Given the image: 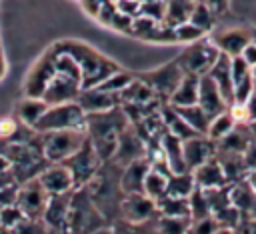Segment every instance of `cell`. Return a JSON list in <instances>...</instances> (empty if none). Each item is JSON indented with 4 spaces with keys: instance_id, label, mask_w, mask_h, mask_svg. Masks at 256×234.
<instances>
[{
    "instance_id": "6da1fadb",
    "label": "cell",
    "mask_w": 256,
    "mask_h": 234,
    "mask_svg": "<svg viewBox=\"0 0 256 234\" xmlns=\"http://www.w3.org/2000/svg\"><path fill=\"white\" fill-rule=\"evenodd\" d=\"M120 174H122V166H118L112 160H106L102 162L96 176L86 184L92 202L108 220V224L120 220V204L124 198V190L120 186Z\"/></svg>"
},
{
    "instance_id": "7a4b0ae2",
    "label": "cell",
    "mask_w": 256,
    "mask_h": 234,
    "mask_svg": "<svg viewBox=\"0 0 256 234\" xmlns=\"http://www.w3.org/2000/svg\"><path fill=\"white\" fill-rule=\"evenodd\" d=\"M58 52L70 54L76 64L80 66L82 72V88H92L102 84L110 74H114L116 70H120V66L110 60L108 56L96 52L92 46L84 44V42H76V40H62L58 44L52 46Z\"/></svg>"
},
{
    "instance_id": "3957f363",
    "label": "cell",
    "mask_w": 256,
    "mask_h": 234,
    "mask_svg": "<svg viewBox=\"0 0 256 234\" xmlns=\"http://www.w3.org/2000/svg\"><path fill=\"white\" fill-rule=\"evenodd\" d=\"M126 124H128V116L124 114L122 106H116L106 112L86 114V124H84L86 136L104 162L112 158L118 136Z\"/></svg>"
},
{
    "instance_id": "277c9868",
    "label": "cell",
    "mask_w": 256,
    "mask_h": 234,
    "mask_svg": "<svg viewBox=\"0 0 256 234\" xmlns=\"http://www.w3.org/2000/svg\"><path fill=\"white\" fill-rule=\"evenodd\" d=\"M108 220L92 202L86 186L74 188L70 200V214H68V228L66 234H96L98 230L106 228Z\"/></svg>"
},
{
    "instance_id": "5b68a950",
    "label": "cell",
    "mask_w": 256,
    "mask_h": 234,
    "mask_svg": "<svg viewBox=\"0 0 256 234\" xmlns=\"http://www.w3.org/2000/svg\"><path fill=\"white\" fill-rule=\"evenodd\" d=\"M86 130L84 128H68V130H52L40 134V146L42 154L50 164H60L66 158H70L84 142H86Z\"/></svg>"
},
{
    "instance_id": "8992f818",
    "label": "cell",
    "mask_w": 256,
    "mask_h": 234,
    "mask_svg": "<svg viewBox=\"0 0 256 234\" xmlns=\"http://www.w3.org/2000/svg\"><path fill=\"white\" fill-rule=\"evenodd\" d=\"M218 56H220V50L212 44V40L208 36H204V38H200L192 44H186L184 50L174 60L178 62V66L182 68L184 74L204 76L214 66Z\"/></svg>"
},
{
    "instance_id": "52a82bcc",
    "label": "cell",
    "mask_w": 256,
    "mask_h": 234,
    "mask_svg": "<svg viewBox=\"0 0 256 234\" xmlns=\"http://www.w3.org/2000/svg\"><path fill=\"white\" fill-rule=\"evenodd\" d=\"M84 124H86V112L74 100V102H62V104L48 106V110L36 122L34 130L44 134V132H52V130L84 128Z\"/></svg>"
},
{
    "instance_id": "ba28073f",
    "label": "cell",
    "mask_w": 256,
    "mask_h": 234,
    "mask_svg": "<svg viewBox=\"0 0 256 234\" xmlns=\"http://www.w3.org/2000/svg\"><path fill=\"white\" fill-rule=\"evenodd\" d=\"M102 162H104V160L98 156V152L94 150L92 142L86 138V142H84L70 158H66V160L60 162V164H64V166L70 170V174H72V178H74V186H76V188H82V186H86V184L96 176V172L100 170Z\"/></svg>"
},
{
    "instance_id": "9c48e42d",
    "label": "cell",
    "mask_w": 256,
    "mask_h": 234,
    "mask_svg": "<svg viewBox=\"0 0 256 234\" xmlns=\"http://www.w3.org/2000/svg\"><path fill=\"white\" fill-rule=\"evenodd\" d=\"M134 74L144 84H148L162 102H168V98L172 96V92L176 90V86L180 84V80L184 76V72H182V68L178 66L176 60L166 62L158 68H152V70H146V72H134Z\"/></svg>"
},
{
    "instance_id": "30bf717a",
    "label": "cell",
    "mask_w": 256,
    "mask_h": 234,
    "mask_svg": "<svg viewBox=\"0 0 256 234\" xmlns=\"http://www.w3.org/2000/svg\"><path fill=\"white\" fill-rule=\"evenodd\" d=\"M48 200H50L48 190L42 186V182L38 178H32V180H26L18 186L14 204L28 218H42L44 210L48 206Z\"/></svg>"
},
{
    "instance_id": "8fae6325",
    "label": "cell",
    "mask_w": 256,
    "mask_h": 234,
    "mask_svg": "<svg viewBox=\"0 0 256 234\" xmlns=\"http://www.w3.org/2000/svg\"><path fill=\"white\" fill-rule=\"evenodd\" d=\"M140 158H146V140L138 132V128L128 122L118 136V142H116V148L110 160L124 168L126 164L140 160Z\"/></svg>"
},
{
    "instance_id": "7c38bea8",
    "label": "cell",
    "mask_w": 256,
    "mask_h": 234,
    "mask_svg": "<svg viewBox=\"0 0 256 234\" xmlns=\"http://www.w3.org/2000/svg\"><path fill=\"white\" fill-rule=\"evenodd\" d=\"M54 48H50L46 54H42L34 66L28 70L26 78H24V96L30 98H42L48 82L54 78L56 74V66H54Z\"/></svg>"
},
{
    "instance_id": "4fadbf2b",
    "label": "cell",
    "mask_w": 256,
    "mask_h": 234,
    "mask_svg": "<svg viewBox=\"0 0 256 234\" xmlns=\"http://www.w3.org/2000/svg\"><path fill=\"white\" fill-rule=\"evenodd\" d=\"M120 218L128 222H148L158 218L156 200L146 196L144 192H130L124 194L120 204Z\"/></svg>"
},
{
    "instance_id": "5bb4252c",
    "label": "cell",
    "mask_w": 256,
    "mask_h": 234,
    "mask_svg": "<svg viewBox=\"0 0 256 234\" xmlns=\"http://www.w3.org/2000/svg\"><path fill=\"white\" fill-rule=\"evenodd\" d=\"M210 40L220 50V54H226V56L234 58V56L242 54V50L248 46V42H252V30L240 28V26L222 28V30H216L210 36Z\"/></svg>"
},
{
    "instance_id": "9a60e30c",
    "label": "cell",
    "mask_w": 256,
    "mask_h": 234,
    "mask_svg": "<svg viewBox=\"0 0 256 234\" xmlns=\"http://www.w3.org/2000/svg\"><path fill=\"white\" fill-rule=\"evenodd\" d=\"M214 156H216V142L210 140L206 134H196L182 142V158L188 172L202 166Z\"/></svg>"
},
{
    "instance_id": "2e32d148",
    "label": "cell",
    "mask_w": 256,
    "mask_h": 234,
    "mask_svg": "<svg viewBox=\"0 0 256 234\" xmlns=\"http://www.w3.org/2000/svg\"><path fill=\"white\" fill-rule=\"evenodd\" d=\"M76 102L80 104V108L86 114H96V112H106L112 110L116 106H120V94L118 92H108L100 86H92V88H82Z\"/></svg>"
},
{
    "instance_id": "e0dca14e",
    "label": "cell",
    "mask_w": 256,
    "mask_h": 234,
    "mask_svg": "<svg viewBox=\"0 0 256 234\" xmlns=\"http://www.w3.org/2000/svg\"><path fill=\"white\" fill-rule=\"evenodd\" d=\"M72 192H66V194H50V200H48V206L44 210L42 220L52 230V234H66Z\"/></svg>"
},
{
    "instance_id": "ac0fdd59",
    "label": "cell",
    "mask_w": 256,
    "mask_h": 234,
    "mask_svg": "<svg viewBox=\"0 0 256 234\" xmlns=\"http://www.w3.org/2000/svg\"><path fill=\"white\" fill-rule=\"evenodd\" d=\"M82 90V84L70 76H64L60 72L54 74V78L48 82L44 94H42V100L52 106V104H62V102H74L78 98Z\"/></svg>"
},
{
    "instance_id": "d6986e66",
    "label": "cell",
    "mask_w": 256,
    "mask_h": 234,
    "mask_svg": "<svg viewBox=\"0 0 256 234\" xmlns=\"http://www.w3.org/2000/svg\"><path fill=\"white\" fill-rule=\"evenodd\" d=\"M198 106L210 116L214 118L216 114H222L224 110H228V102L224 100V96L220 94L218 86L214 84V80L204 74L200 76V82H198Z\"/></svg>"
},
{
    "instance_id": "ffe728a7",
    "label": "cell",
    "mask_w": 256,
    "mask_h": 234,
    "mask_svg": "<svg viewBox=\"0 0 256 234\" xmlns=\"http://www.w3.org/2000/svg\"><path fill=\"white\" fill-rule=\"evenodd\" d=\"M38 180L48 190V194H66L76 188L74 178L64 164H48L38 176Z\"/></svg>"
},
{
    "instance_id": "44dd1931",
    "label": "cell",
    "mask_w": 256,
    "mask_h": 234,
    "mask_svg": "<svg viewBox=\"0 0 256 234\" xmlns=\"http://www.w3.org/2000/svg\"><path fill=\"white\" fill-rule=\"evenodd\" d=\"M192 178H194L196 188H202V190H212V188L228 186V180H226L224 170H222V166L218 164L216 156L210 158L208 162H204L202 166L194 168V170H192Z\"/></svg>"
},
{
    "instance_id": "7402d4cb",
    "label": "cell",
    "mask_w": 256,
    "mask_h": 234,
    "mask_svg": "<svg viewBox=\"0 0 256 234\" xmlns=\"http://www.w3.org/2000/svg\"><path fill=\"white\" fill-rule=\"evenodd\" d=\"M208 76L214 80V84L218 86V90L224 96V100L228 102V106H232L234 86H232V72H230V56L220 54L218 60L214 62V66L208 70Z\"/></svg>"
},
{
    "instance_id": "603a6c76",
    "label": "cell",
    "mask_w": 256,
    "mask_h": 234,
    "mask_svg": "<svg viewBox=\"0 0 256 234\" xmlns=\"http://www.w3.org/2000/svg\"><path fill=\"white\" fill-rule=\"evenodd\" d=\"M148 170H150L148 158H140V160H134V162L126 164V166L122 168V174H120V186H122L124 194L142 192L144 178H146Z\"/></svg>"
},
{
    "instance_id": "cb8c5ba5",
    "label": "cell",
    "mask_w": 256,
    "mask_h": 234,
    "mask_svg": "<svg viewBox=\"0 0 256 234\" xmlns=\"http://www.w3.org/2000/svg\"><path fill=\"white\" fill-rule=\"evenodd\" d=\"M252 142L250 130L246 122H238L224 138H220L216 142V152H236V154H244V150L248 148V144Z\"/></svg>"
},
{
    "instance_id": "d4e9b609",
    "label": "cell",
    "mask_w": 256,
    "mask_h": 234,
    "mask_svg": "<svg viewBox=\"0 0 256 234\" xmlns=\"http://www.w3.org/2000/svg\"><path fill=\"white\" fill-rule=\"evenodd\" d=\"M198 82H200V76L184 74L182 80H180V84L176 86V90L168 98V104L174 106V108L198 104Z\"/></svg>"
},
{
    "instance_id": "484cf974",
    "label": "cell",
    "mask_w": 256,
    "mask_h": 234,
    "mask_svg": "<svg viewBox=\"0 0 256 234\" xmlns=\"http://www.w3.org/2000/svg\"><path fill=\"white\" fill-rule=\"evenodd\" d=\"M156 100H160V98L154 94V90L148 84H144L140 78H136V74H134V80L120 92V102L128 104V106H142V104H150Z\"/></svg>"
},
{
    "instance_id": "4316f807",
    "label": "cell",
    "mask_w": 256,
    "mask_h": 234,
    "mask_svg": "<svg viewBox=\"0 0 256 234\" xmlns=\"http://www.w3.org/2000/svg\"><path fill=\"white\" fill-rule=\"evenodd\" d=\"M48 110V104L42 100V98H30V96H24L16 108H14V118L30 128L36 126V122L42 118V114Z\"/></svg>"
},
{
    "instance_id": "83f0119b",
    "label": "cell",
    "mask_w": 256,
    "mask_h": 234,
    "mask_svg": "<svg viewBox=\"0 0 256 234\" xmlns=\"http://www.w3.org/2000/svg\"><path fill=\"white\" fill-rule=\"evenodd\" d=\"M96 234H160L156 226V218L148 222H128V220H116L108 224L106 228L98 230Z\"/></svg>"
},
{
    "instance_id": "f1b7e54d",
    "label": "cell",
    "mask_w": 256,
    "mask_h": 234,
    "mask_svg": "<svg viewBox=\"0 0 256 234\" xmlns=\"http://www.w3.org/2000/svg\"><path fill=\"white\" fill-rule=\"evenodd\" d=\"M164 4H166V10H164L162 24H166L170 28H174L182 22H188L192 6H194L192 0H164Z\"/></svg>"
},
{
    "instance_id": "f546056e",
    "label": "cell",
    "mask_w": 256,
    "mask_h": 234,
    "mask_svg": "<svg viewBox=\"0 0 256 234\" xmlns=\"http://www.w3.org/2000/svg\"><path fill=\"white\" fill-rule=\"evenodd\" d=\"M158 206V216H172V218H190V204L188 198H178L164 194L162 198L156 200Z\"/></svg>"
},
{
    "instance_id": "4dcf8cb0",
    "label": "cell",
    "mask_w": 256,
    "mask_h": 234,
    "mask_svg": "<svg viewBox=\"0 0 256 234\" xmlns=\"http://www.w3.org/2000/svg\"><path fill=\"white\" fill-rule=\"evenodd\" d=\"M176 112L184 118V122L196 132V134H206L208 132V126H210V116L198 106V104H192V106H180L176 108Z\"/></svg>"
},
{
    "instance_id": "1f68e13d",
    "label": "cell",
    "mask_w": 256,
    "mask_h": 234,
    "mask_svg": "<svg viewBox=\"0 0 256 234\" xmlns=\"http://www.w3.org/2000/svg\"><path fill=\"white\" fill-rule=\"evenodd\" d=\"M196 184L192 178V172H172L168 176V186H166V194L170 196H178V198H188L194 192Z\"/></svg>"
},
{
    "instance_id": "d6a6232c",
    "label": "cell",
    "mask_w": 256,
    "mask_h": 234,
    "mask_svg": "<svg viewBox=\"0 0 256 234\" xmlns=\"http://www.w3.org/2000/svg\"><path fill=\"white\" fill-rule=\"evenodd\" d=\"M236 124H238V120H236V116L232 114V110L228 108V110H224L222 114H216V116L210 120V126H208L206 136H208L210 140L218 142V140L224 138Z\"/></svg>"
},
{
    "instance_id": "836d02e7",
    "label": "cell",
    "mask_w": 256,
    "mask_h": 234,
    "mask_svg": "<svg viewBox=\"0 0 256 234\" xmlns=\"http://www.w3.org/2000/svg\"><path fill=\"white\" fill-rule=\"evenodd\" d=\"M166 186H168V176L164 172H158L150 166L146 178H144V186H142V192L146 196H150L152 200H158L166 194Z\"/></svg>"
},
{
    "instance_id": "e575fe53",
    "label": "cell",
    "mask_w": 256,
    "mask_h": 234,
    "mask_svg": "<svg viewBox=\"0 0 256 234\" xmlns=\"http://www.w3.org/2000/svg\"><path fill=\"white\" fill-rule=\"evenodd\" d=\"M216 14L206 6V4H202L200 0H196L194 2V6H192V12H190V18H188V22H192L194 26H198L202 32H212L214 30V24H216Z\"/></svg>"
},
{
    "instance_id": "d590c367",
    "label": "cell",
    "mask_w": 256,
    "mask_h": 234,
    "mask_svg": "<svg viewBox=\"0 0 256 234\" xmlns=\"http://www.w3.org/2000/svg\"><path fill=\"white\" fill-rule=\"evenodd\" d=\"M188 204H190V220H200V218L212 216L206 192L202 188H194V192L188 196Z\"/></svg>"
},
{
    "instance_id": "8d00e7d4",
    "label": "cell",
    "mask_w": 256,
    "mask_h": 234,
    "mask_svg": "<svg viewBox=\"0 0 256 234\" xmlns=\"http://www.w3.org/2000/svg\"><path fill=\"white\" fill-rule=\"evenodd\" d=\"M156 226L160 234H188L190 218H172V216H158Z\"/></svg>"
},
{
    "instance_id": "74e56055",
    "label": "cell",
    "mask_w": 256,
    "mask_h": 234,
    "mask_svg": "<svg viewBox=\"0 0 256 234\" xmlns=\"http://www.w3.org/2000/svg\"><path fill=\"white\" fill-rule=\"evenodd\" d=\"M8 232L10 234H52V230L46 226V222L42 218H28V216H24Z\"/></svg>"
},
{
    "instance_id": "f35d334b",
    "label": "cell",
    "mask_w": 256,
    "mask_h": 234,
    "mask_svg": "<svg viewBox=\"0 0 256 234\" xmlns=\"http://www.w3.org/2000/svg\"><path fill=\"white\" fill-rule=\"evenodd\" d=\"M134 80V72H126V70H116L114 74H110L102 84H98L100 88H104V90H108V92H122L130 82Z\"/></svg>"
},
{
    "instance_id": "ab89813d",
    "label": "cell",
    "mask_w": 256,
    "mask_h": 234,
    "mask_svg": "<svg viewBox=\"0 0 256 234\" xmlns=\"http://www.w3.org/2000/svg\"><path fill=\"white\" fill-rule=\"evenodd\" d=\"M174 36H176V42H184V44H192L200 38L206 36V32H202L198 26H194L192 22H182L178 26H174Z\"/></svg>"
},
{
    "instance_id": "60d3db41",
    "label": "cell",
    "mask_w": 256,
    "mask_h": 234,
    "mask_svg": "<svg viewBox=\"0 0 256 234\" xmlns=\"http://www.w3.org/2000/svg\"><path fill=\"white\" fill-rule=\"evenodd\" d=\"M22 218H24V214L20 212V208H18L16 204L0 206V228H4V230H12Z\"/></svg>"
},
{
    "instance_id": "b9f144b4",
    "label": "cell",
    "mask_w": 256,
    "mask_h": 234,
    "mask_svg": "<svg viewBox=\"0 0 256 234\" xmlns=\"http://www.w3.org/2000/svg\"><path fill=\"white\" fill-rule=\"evenodd\" d=\"M220 228V222L214 216H206L200 220H190L188 234H214Z\"/></svg>"
},
{
    "instance_id": "7bdbcfd3",
    "label": "cell",
    "mask_w": 256,
    "mask_h": 234,
    "mask_svg": "<svg viewBox=\"0 0 256 234\" xmlns=\"http://www.w3.org/2000/svg\"><path fill=\"white\" fill-rule=\"evenodd\" d=\"M18 126H20V122L14 116L12 118H2L0 120V140H10L16 134Z\"/></svg>"
},
{
    "instance_id": "ee69618b",
    "label": "cell",
    "mask_w": 256,
    "mask_h": 234,
    "mask_svg": "<svg viewBox=\"0 0 256 234\" xmlns=\"http://www.w3.org/2000/svg\"><path fill=\"white\" fill-rule=\"evenodd\" d=\"M244 164H246V170H248V174L250 172H256V140H252L250 144H248V148L244 150Z\"/></svg>"
},
{
    "instance_id": "f6af8a7d",
    "label": "cell",
    "mask_w": 256,
    "mask_h": 234,
    "mask_svg": "<svg viewBox=\"0 0 256 234\" xmlns=\"http://www.w3.org/2000/svg\"><path fill=\"white\" fill-rule=\"evenodd\" d=\"M234 230L236 234H256V216H244Z\"/></svg>"
},
{
    "instance_id": "bcb514c9",
    "label": "cell",
    "mask_w": 256,
    "mask_h": 234,
    "mask_svg": "<svg viewBox=\"0 0 256 234\" xmlns=\"http://www.w3.org/2000/svg\"><path fill=\"white\" fill-rule=\"evenodd\" d=\"M244 58V62L250 66V68H256V40L252 38V42H248V46L242 50L240 54Z\"/></svg>"
},
{
    "instance_id": "7dc6e473",
    "label": "cell",
    "mask_w": 256,
    "mask_h": 234,
    "mask_svg": "<svg viewBox=\"0 0 256 234\" xmlns=\"http://www.w3.org/2000/svg\"><path fill=\"white\" fill-rule=\"evenodd\" d=\"M202 4H206L216 16H220L222 12H226V8H228V0H200Z\"/></svg>"
},
{
    "instance_id": "c3c4849f",
    "label": "cell",
    "mask_w": 256,
    "mask_h": 234,
    "mask_svg": "<svg viewBox=\"0 0 256 234\" xmlns=\"http://www.w3.org/2000/svg\"><path fill=\"white\" fill-rule=\"evenodd\" d=\"M8 168H10V162H8V158L0 152V172H2V170H8Z\"/></svg>"
},
{
    "instance_id": "681fc988",
    "label": "cell",
    "mask_w": 256,
    "mask_h": 234,
    "mask_svg": "<svg viewBox=\"0 0 256 234\" xmlns=\"http://www.w3.org/2000/svg\"><path fill=\"white\" fill-rule=\"evenodd\" d=\"M214 234H236V230L234 228H228V226H220Z\"/></svg>"
},
{
    "instance_id": "f907efd6",
    "label": "cell",
    "mask_w": 256,
    "mask_h": 234,
    "mask_svg": "<svg viewBox=\"0 0 256 234\" xmlns=\"http://www.w3.org/2000/svg\"><path fill=\"white\" fill-rule=\"evenodd\" d=\"M248 124V130H250V136H252V140H256V120H252V122H246Z\"/></svg>"
},
{
    "instance_id": "816d5d0a",
    "label": "cell",
    "mask_w": 256,
    "mask_h": 234,
    "mask_svg": "<svg viewBox=\"0 0 256 234\" xmlns=\"http://www.w3.org/2000/svg\"><path fill=\"white\" fill-rule=\"evenodd\" d=\"M4 76V58H2V54H0V78Z\"/></svg>"
},
{
    "instance_id": "f5cc1de1",
    "label": "cell",
    "mask_w": 256,
    "mask_h": 234,
    "mask_svg": "<svg viewBox=\"0 0 256 234\" xmlns=\"http://www.w3.org/2000/svg\"><path fill=\"white\" fill-rule=\"evenodd\" d=\"M252 76H254V88H256V68H252Z\"/></svg>"
},
{
    "instance_id": "db71d44e",
    "label": "cell",
    "mask_w": 256,
    "mask_h": 234,
    "mask_svg": "<svg viewBox=\"0 0 256 234\" xmlns=\"http://www.w3.org/2000/svg\"><path fill=\"white\" fill-rule=\"evenodd\" d=\"M0 234H10L8 230H4V228H0Z\"/></svg>"
},
{
    "instance_id": "11a10c76",
    "label": "cell",
    "mask_w": 256,
    "mask_h": 234,
    "mask_svg": "<svg viewBox=\"0 0 256 234\" xmlns=\"http://www.w3.org/2000/svg\"><path fill=\"white\" fill-rule=\"evenodd\" d=\"M252 38H254V40H256V30H252Z\"/></svg>"
},
{
    "instance_id": "9f6ffc18",
    "label": "cell",
    "mask_w": 256,
    "mask_h": 234,
    "mask_svg": "<svg viewBox=\"0 0 256 234\" xmlns=\"http://www.w3.org/2000/svg\"><path fill=\"white\" fill-rule=\"evenodd\" d=\"M192 2H196V0H192Z\"/></svg>"
}]
</instances>
